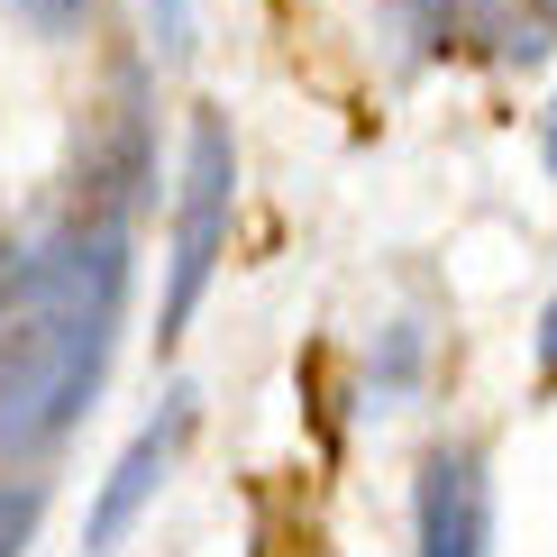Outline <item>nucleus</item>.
Listing matches in <instances>:
<instances>
[{"label":"nucleus","instance_id":"nucleus-9","mask_svg":"<svg viewBox=\"0 0 557 557\" xmlns=\"http://www.w3.org/2000/svg\"><path fill=\"white\" fill-rule=\"evenodd\" d=\"M540 384H557V293H548V311H540Z\"/></svg>","mask_w":557,"mask_h":557},{"label":"nucleus","instance_id":"nucleus-8","mask_svg":"<svg viewBox=\"0 0 557 557\" xmlns=\"http://www.w3.org/2000/svg\"><path fill=\"white\" fill-rule=\"evenodd\" d=\"M37 530V484H0V557H18Z\"/></svg>","mask_w":557,"mask_h":557},{"label":"nucleus","instance_id":"nucleus-5","mask_svg":"<svg viewBox=\"0 0 557 557\" xmlns=\"http://www.w3.org/2000/svg\"><path fill=\"white\" fill-rule=\"evenodd\" d=\"M475 18V37L494 46L503 64H540L557 46V0H457Z\"/></svg>","mask_w":557,"mask_h":557},{"label":"nucleus","instance_id":"nucleus-2","mask_svg":"<svg viewBox=\"0 0 557 557\" xmlns=\"http://www.w3.org/2000/svg\"><path fill=\"white\" fill-rule=\"evenodd\" d=\"M228 211H238V147H228L220 110H193V137H183V193H174V265H165V311H156V338H183L211 293V274L228 257Z\"/></svg>","mask_w":557,"mask_h":557},{"label":"nucleus","instance_id":"nucleus-7","mask_svg":"<svg viewBox=\"0 0 557 557\" xmlns=\"http://www.w3.org/2000/svg\"><path fill=\"white\" fill-rule=\"evenodd\" d=\"M83 10H91V0H10V18H18V28H37V37H74Z\"/></svg>","mask_w":557,"mask_h":557},{"label":"nucleus","instance_id":"nucleus-1","mask_svg":"<svg viewBox=\"0 0 557 557\" xmlns=\"http://www.w3.org/2000/svg\"><path fill=\"white\" fill-rule=\"evenodd\" d=\"M128 311V220L91 211L37 257H18V293L0 311V448L37 457L91 411Z\"/></svg>","mask_w":557,"mask_h":557},{"label":"nucleus","instance_id":"nucleus-6","mask_svg":"<svg viewBox=\"0 0 557 557\" xmlns=\"http://www.w3.org/2000/svg\"><path fill=\"white\" fill-rule=\"evenodd\" d=\"M393 18L411 28V46H421V55H438V46L457 37V0H393Z\"/></svg>","mask_w":557,"mask_h":557},{"label":"nucleus","instance_id":"nucleus-10","mask_svg":"<svg viewBox=\"0 0 557 557\" xmlns=\"http://www.w3.org/2000/svg\"><path fill=\"white\" fill-rule=\"evenodd\" d=\"M540 156H548V174H557V101L540 110Z\"/></svg>","mask_w":557,"mask_h":557},{"label":"nucleus","instance_id":"nucleus-4","mask_svg":"<svg viewBox=\"0 0 557 557\" xmlns=\"http://www.w3.org/2000/svg\"><path fill=\"white\" fill-rule=\"evenodd\" d=\"M183 438H193V393H174V403H165V421H147V430H137L128 448H120V467H110V484L91 494V521H83V548H91V557H110V548L128 540V521L147 512V503H156V484L174 475Z\"/></svg>","mask_w":557,"mask_h":557},{"label":"nucleus","instance_id":"nucleus-3","mask_svg":"<svg viewBox=\"0 0 557 557\" xmlns=\"http://www.w3.org/2000/svg\"><path fill=\"white\" fill-rule=\"evenodd\" d=\"M494 548V475L484 448H430L411 484V557H484Z\"/></svg>","mask_w":557,"mask_h":557}]
</instances>
